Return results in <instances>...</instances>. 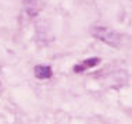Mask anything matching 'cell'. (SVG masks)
I'll return each mask as SVG.
<instances>
[{
  "label": "cell",
  "mask_w": 132,
  "mask_h": 124,
  "mask_svg": "<svg viewBox=\"0 0 132 124\" xmlns=\"http://www.w3.org/2000/svg\"><path fill=\"white\" fill-rule=\"evenodd\" d=\"M90 35L93 38H96V39L102 41L103 43L113 46V48H120V46H122V42H124V36L121 34L111 29V28L102 27V25L92 27L90 28Z\"/></svg>",
  "instance_id": "6da1fadb"
},
{
  "label": "cell",
  "mask_w": 132,
  "mask_h": 124,
  "mask_svg": "<svg viewBox=\"0 0 132 124\" xmlns=\"http://www.w3.org/2000/svg\"><path fill=\"white\" fill-rule=\"evenodd\" d=\"M99 63H100V59H99V57H90V59L84 60V61H79L78 64L74 66L72 70H74V73L81 74V73L86 71V70H89V68H92V67L97 66Z\"/></svg>",
  "instance_id": "7a4b0ae2"
},
{
  "label": "cell",
  "mask_w": 132,
  "mask_h": 124,
  "mask_svg": "<svg viewBox=\"0 0 132 124\" xmlns=\"http://www.w3.org/2000/svg\"><path fill=\"white\" fill-rule=\"evenodd\" d=\"M34 73L38 80H49L53 75V71L49 66H36L34 68Z\"/></svg>",
  "instance_id": "3957f363"
},
{
  "label": "cell",
  "mask_w": 132,
  "mask_h": 124,
  "mask_svg": "<svg viewBox=\"0 0 132 124\" xmlns=\"http://www.w3.org/2000/svg\"><path fill=\"white\" fill-rule=\"evenodd\" d=\"M24 6H25L27 13L31 17H35L39 13V6H38V0H24Z\"/></svg>",
  "instance_id": "277c9868"
},
{
  "label": "cell",
  "mask_w": 132,
  "mask_h": 124,
  "mask_svg": "<svg viewBox=\"0 0 132 124\" xmlns=\"http://www.w3.org/2000/svg\"><path fill=\"white\" fill-rule=\"evenodd\" d=\"M0 88H2V82H0Z\"/></svg>",
  "instance_id": "5b68a950"
}]
</instances>
